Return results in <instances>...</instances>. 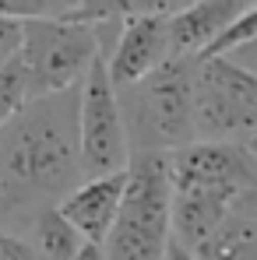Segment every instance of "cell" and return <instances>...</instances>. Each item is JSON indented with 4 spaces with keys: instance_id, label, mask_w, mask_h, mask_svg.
<instances>
[{
    "instance_id": "3",
    "label": "cell",
    "mask_w": 257,
    "mask_h": 260,
    "mask_svg": "<svg viewBox=\"0 0 257 260\" xmlns=\"http://www.w3.org/2000/svg\"><path fill=\"white\" fill-rule=\"evenodd\" d=\"M173 246V183L166 155H134L106 260H166Z\"/></svg>"
},
{
    "instance_id": "2",
    "label": "cell",
    "mask_w": 257,
    "mask_h": 260,
    "mask_svg": "<svg viewBox=\"0 0 257 260\" xmlns=\"http://www.w3.org/2000/svg\"><path fill=\"white\" fill-rule=\"evenodd\" d=\"M197 56H180L152 71L145 81L120 88V113L134 155H169L197 141L194 91H197Z\"/></svg>"
},
{
    "instance_id": "18",
    "label": "cell",
    "mask_w": 257,
    "mask_h": 260,
    "mask_svg": "<svg viewBox=\"0 0 257 260\" xmlns=\"http://www.w3.org/2000/svg\"><path fill=\"white\" fill-rule=\"evenodd\" d=\"M225 60L236 63L240 71H247V74H254V78H257V39H250V43L240 46V49H233Z\"/></svg>"
},
{
    "instance_id": "8",
    "label": "cell",
    "mask_w": 257,
    "mask_h": 260,
    "mask_svg": "<svg viewBox=\"0 0 257 260\" xmlns=\"http://www.w3.org/2000/svg\"><path fill=\"white\" fill-rule=\"evenodd\" d=\"M173 193L243 197L257 190V158L243 141H194L166 155Z\"/></svg>"
},
{
    "instance_id": "1",
    "label": "cell",
    "mask_w": 257,
    "mask_h": 260,
    "mask_svg": "<svg viewBox=\"0 0 257 260\" xmlns=\"http://www.w3.org/2000/svg\"><path fill=\"white\" fill-rule=\"evenodd\" d=\"M78 109L81 85L32 99L0 130V169L11 173L46 208H56L85 183Z\"/></svg>"
},
{
    "instance_id": "11",
    "label": "cell",
    "mask_w": 257,
    "mask_h": 260,
    "mask_svg": "<svg viewBox=\"0 0 257 260\" xmlns=\"http://www.w3.org/2000/svg\"><path fill=\"white\" fill-rule=\"evenodd\" d=\"M194 260H257V190L240 197L222 225L190 253Z\"/></svg>"
},
{
    "instance_id": "10",
    "label": "cell",
    "mask_w": 257,
    "mask_h": 260,
    "mask_svg": "<svg viewBox=\"0 0 257 260\" xmlns=\"http://www.w3.org/2000/svg\"><path fill=\"white\" fill-rule=\"evenodd\" d=\"M247 11L243 0H205V4H187L169 21V46L173 60L180 56H205L208 46Z\"/></svg>"
},
{
    "instance_id": "9",
    "label": "cell",
    "mask_w": 257,
    "mask_h": 260,
    "mask_svg": "<svg viewBox=\"0 0 257 260\" xmlns=\"http://www.w3.org/2000/svg\"><path fill=\"white\" fill-rule=\"evenodd\" d=\"M124 190H127V173L102 176V179H85V183H81L74 193H67L56 208H60V215L67 218L88 243L106 246V239H109V232H113V221L120 215Z\"/></svg>"
},
{
    "instance_id": "16",
    "label": "cell",
    "mask_w": 257,
    "mask_h": 260,
    "mask_svg": "<svg viewBox=\"0 0 257 260\" xmlns=\"http://www.w3.org/2000/svg\"><path fill=\"white\" fill-rule=\"evenodd\" d=\"M21 39H25V21H14V18L0 14V71L21 53Z\"/></svg>"
},
{
    "instance_id": "4",
    "label": "cell",
    "mask_w": 257,
    "mask_h": 260,
    "mask_svg": "<svg viewBox=\"0 0 257 260\" xmlns=\"http://www.w3.org/2000/svg\"><path fill=\"white\" fill-rule=\"evenodd\" d=\"M99 53L102 46L95 28L64 18H39V21H25V39L18 56L25 63L32 99H46L81 85Z\"/></svg>"
},
{
    "instance_id": "20",
    "label": "cell",
    "mask_w": 257,
    "mask_h": 260,
    "mask_svg": "<svg viewBox=\"0 0 257 260\" xmlns=\"http://www.w3.org/2000/svg\"><path fill=\"white\" fill-rule=\"evenodd\" d=\"M166 260H194V257H190L183 246H176V243H173V246H169V257H166Z\"/></svg>"
},
{
    "instance_id": "7",
    "label": "cell",
    "mask_w": 257,
    "mask_h": 260,
    "mask_svg": "<svg viewBox=\"0 0 257 260\" xmlns=\"http://www.w3.org/2000/svg\"><path fill=\"white\" fill-rule=\"evenodd\" d=\"M183 7V0H120L124 25L117 32L113 49L106 53V67L117 91L145 81L152 71L173 60L169 21Z\"/></svg>"
},
{
    "instance_id": "13",
    "label": "cell",
    "mask_w": 257,
    "mask_h": 260,
    "mask_svg": "<svg viewBox=\"0 0 257 260\" xmlns=\"http://www.w3.org/2000/svg\"><path fill=\"white\" fill-rule=\"evenodd\" d=\"M28 232H32L28 246H32L36 260H74L78 250L88 243L85 236L60 215V208H43L32 218Z\"/></svg>"
},
{
    "instance_id": "17",
    "label": "cell",
    "mask_w": 257,
    "mask_h": 260,
    "mask_svg": "<svg viewBox=\"0 0 257 260\" xmlns=\"http://www.w3.org/2000/svg\"><path fill=\"white\" fill-rule=\"evenodd\" d=\"M0 260H36V253H32L25 236H14V232L0 229Z\"/></svg>"
},
{
    "instance_id": "5",
    "label": "cell",
    "mask_w": 257,
    "mask_h": 260,
    "mask_svg": "<svg viewBox=\"0 0 257 260\" xmlns=\"http://www.w3.org/2000/svg\"><path fill=\"white\" fill-rule=\"evenodd\" d=\"M78 123H81V173H85V179L127 173L130 141L127 127H124V113H120V95H117V85L109 78L102 53L81 81Z\"/></svg>"
},
{
    "instance_id": "19",
    "label": "cell",
    "mask_w": 257,
    "mask_h": 260,
    "mask_svg": "<svg viewBox=\"0 0 257 260\" xmlns=\"http://www.w3.org/2000/svg\"><path fill=\"white\" fill-rule=\"evenodd\" d=\"M74 260H106V253H102V246H95V243H85L81 250H78V257Z\"/></svg>"
},
{
    "instance_id": "12",
    "label": "cell",
    "mask_w": 257,
    "mask_h": 260,
    "mask_svg": "<svg viewBox=\"0 0 257 260\" xmlns=\"http://www.w3.org/2000/svg\"><path fill=\"white\" fill-rule=\"evenodd\" d=\"M236 201L240 197H222V193H173V243L194 253L222 225V218L229 215Z\"/></svg>"
},
{
    "instance_id": "21",
    "label": "cell",
    "mask_w": 257,
    "mask_h": 260,
    "mask_svg": "<svg viewBox=\"0 0 257 260\" xmlns=\"http://www.w3.org/2000/svg\"><path fill=\"white\" fill-rule=\"evenodd\" d=\"M243 144H247V148H250V155H254V158H257V134H254V137H247V141H243Z\"/></svg>"
},
{
    "instance_id": "15",
    "label": "cell",
    "mask_w": 257,
    "mask_h": 260,
    "mask_svg": "<svg viewBox=\"0 0 257 260\" xmlns=\"http://www.w3.org/2000/svg\"><path fill=\"white\" fill-rule=\"evenodd\" d=\"M250 39H257V4H247V11L208 46V53L201 56V60H218V56H229L233 49H240V46H247Z\"/></svg>"
},
{
    "instance_id": "14",
    "label": "cell",
    "mask_w": 257,
    "mask_h": 260,
    "mask_svg": "<svg viewBox=\"0 0 257 260\" xmlns=\"http://www.w3.org/2000/svg\"><path fill=\"white\" fill-rule=\"evenodd\" d=\"M32 102V91H28V74H25V63L21 56H14L4 71H0V130L7 127L25 106Z\"/></svg>"
},
{
    "instance_id": "6",
    "label": "cell",
    "mask_w": 257,
    "mask_h": 260,
    "mask_svg": "<svg viewBox=\"0 0 257 260\" xmlns=\"http://www.w3.org/2000/svg\"><path fill=\"white\" fill-rule=\"evenodd\" d=\"M197 141H247L257 134V78L225 56L201 60L194 91Z\"/></svg>"
}]
</instances>
